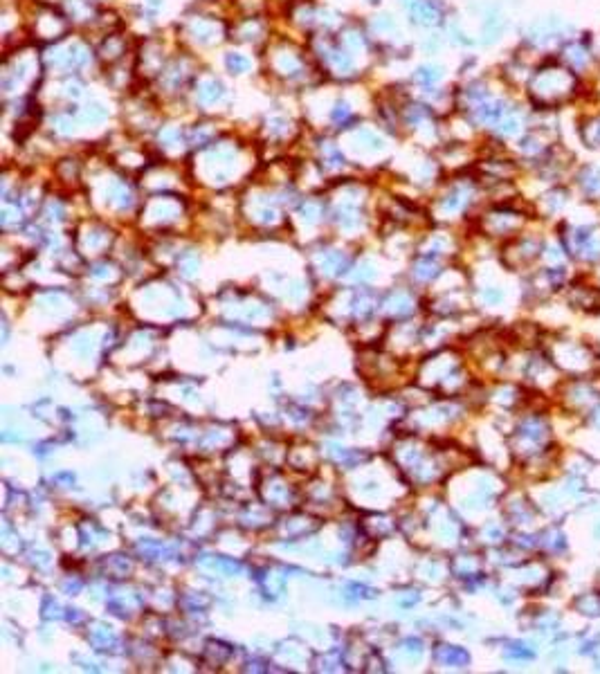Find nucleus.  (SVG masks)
Returning a JSON list of instances; mask_svg holds the SVG:
<instances>
[{
    "mask_svg": "<svg viewBox=\"0 0 600 674\" xmlns=\"http://www.w3.org/2000/svg\"><path fill=\"white\" fill-rule=\"evenodd\" d=\"M578 135L587 147L600 149V111L585 115L583 120H578Z\"/></svg>",
    "mask_w": 600,
    "mask_h": 674,
    "instance_id": "4",
    "label": "nucleus"
},
{
    "mask_svg": "<svg viewBox=\"0 0 600 674\" xmlns=\"http://www.w3.org/2000/svg\"><path fill=\"white\" fill-rule=\"evenodd\" d=\"M576 34L574 23H569L562 14H547L535 18L529 25V34L524 36L531 48H547V45H560Z\"/></svg>",
    "mask_w": 600,
    "mask_h": 674,
    "instance_id": "3",
    "label": "nucleus"
},
{
    "mask_svg": "<svg viewBox=\"0 0 600 674\" xmlns=\"http://www.w3.org/2000/svg\"><path fill=\"white\" fill-rule=\"evenodd\" d=\"M556 57L565 63L571 72H576L583 81L600 63V54L594 48V39L589 34L571 36V39L560 45Z\"/></svg>",
    "mask_w": 600,
    "mask_h": 674,
    "instance_id": "2",
    "label": "nucleus"
},
{
    "mask_svg": "<svg viewBox=\"0 0 600 674\" xmlns=\"http://www.w3.org/2000/svg\"><path fill=\"white\" fill-rule=\"evenodd\" d=\"M583 79L571 72L558 57L544 59L533 70L529 81V95L538 111H558L580 97Z\"/></svg>",
    "mask_w": 600,
    "mask_h": 674,
    "instance_id": "1",
    "label": "nucleus"
}]
</instances>
